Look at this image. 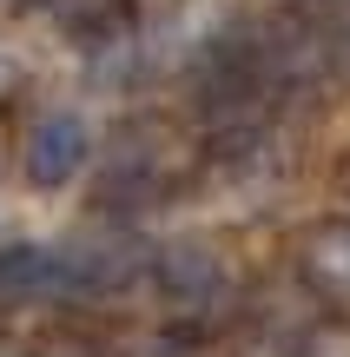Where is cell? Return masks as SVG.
Here are the masks:
<instances>
[{
  "mask_svg": "<svg viewBox=\"0 0 350 357\" xmlns=\"http://www.w3.org/2000/svg\"><path fill=\"white\" fill-rule=\"evenodd\" d=\"M159 291H166L185 318H212V311H225V298H232V265H225L218 245L185 238V245H172V252L159 258Z\"/></svg>",
  "mask_w": 350,
  "mask_h": 357,
  "instance_id": "obj_1",
  "label": "cell"
},
{
  "mask_svg": "<svg viewBox=\"0 0 350 357\" xmlns=\"http://www.w3.org/2000/svg\"><path fill=\"white\" fill-rule=\"evenodd\" d=\"M86 153H93V132H86V119L79 113H40L33 126H26V178L33 185H66L79 166H86Z\"/></svg>",
  "mask_w": 350,
  "mask_h": 357,
  "instance_id": "obj_2",
  "label": "cell"
},
{
  "mask_svg": "<svg viewBox=\"0 0 350 357\" xmlns=\"http://www.w3.org/2000/svg\"><path fill=\"white\" fill-rule=\"evenodd\" d=\"M304 278L317 284L324 298H337V305H350V218H337V225H324L311 245H304Z\"/></svg>",
  "mask_w": 350,
  "mask_h": 357,
  "instance_id": "obj_3",
  "label": "cell"
},
{
  "mask_svg": "<svg viewBox=\"0 0 350 357\" xmlns=\"http://www.w3.org/2000/svg\"><path fill=\"white\" fill-rule=\"evenodd\" d=\"M60 20H100V13H113V0H47Z\"/></svg>",
  "mask_w": 350,
  "mask_h": 357,
  "instance_id": "obj_4",
  "label": "cell"
},
{
  "mask_svg": "<svg viewBox=\"0 0 350 357\" xmlns=\"http://www.w3.org/2000/svg\"><path fill=\"white\" fill-rule=\"evenodd\" d=\"M304 357H350V337H337V331H324V337H317V331H311Z\"/></svg>",
  "mask_w": 350,
  "mask_h": 357,
  "instance_id": "obj_5",
  "label": "cell"
},
{
  "mask_svg": "<svg viewBox=\"0 0 350 357\" xmlns=\"http://www.w3.org/2000/svg\"><path fill=\"white\" fill-rule=\"evenodd\" d=\"M331 47H337V66H350V7L331 20Z\"/></svg>",
  "mask_w": 350,
  "mask_h": 357,
  "instance_id": "obj_6",
  "label": "cell"
},
{
  "mask_svg": "<svg viewBox=\"0 0 350 357\" xmlns=\"http://www.w3.org/2000/svg\"><path fill=\"white\" fill-rule=\"evenodd\" d=\"M7 86H13V53L0 47V93H7Z\"/></svg>",
  "mask_w": 350,
  "mask_h": 357,
  "instance_id": "obj_7",
  "label": "cell"
}]
</instances>
